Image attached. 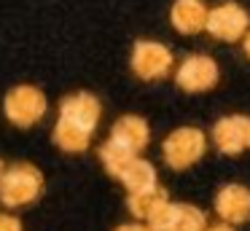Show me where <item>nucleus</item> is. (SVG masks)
<instances>
[{"label":"nucleus","instance_id":"1","mask_svg":"<svg viewBox=\"0 0 250 231\" xmlns=\"http://www.w3.org/2000/svg\"><path fill=\"white\" fill-rule=\"evenodd\" d=\"M43 191V175L33 164H14L0 175V202L6 207H24Z\"/></svg>","mask_w":250,"mask_h":231},{"label":"nucleus","instance_id":"2","mask_svg":"<svg viewBox=\"0 0 250 231\" xmlns=\"http://www.w3.org/2000/svg\"><path fill=\"white\" fill-rule=\"evenodd\" d=\"M164 161H167L172 169H188L191 164L205 156L207 150V137L205 132L194 126H180L164 140Z\"/></svg>","mask_w":250,"mask_h":231},{"label":"nucleus","instance_id":"3","mask_svg":"<svg viewBox=\"0 0 250 231\" xmlns=\"http://www.w3.org/2000/svg\"><path fill=\"white\" fill-rule=\"evenodd\" d=\"M6 116L17 126H33L46 116V97L35 86H17L6 97Z\"/></svg>","mask_w":250,"mask_h":231},{"label":"nucleus","instance_id":"4","mask_svg":"<svg viewBox=\"0 0 250 231\" xmlns=\"http://www.w3.org/2000/svg\"><path fill=\"white\" fill-rule=\"evenodd\" d=\"M248 24H250L248 14L237 3H223L218 8L207 11L205 30L218 41H239L248 32Z\"/></svg>","mask_w":250,"mask_h":231},{"label":"nucleus","instance_id":"5","mask_svg":"<svg viewBox=\"0 0 250 231\" xmlns=\"http://www.w3.org/2000/svg\"><path fill=\"white\" fill-rule=\"evenodd\" d=\"M172 67V54L167 46L153 41H140L132 51V70L140 75L143 81H156L164 78Z\"/></svg>","mask_w":250,"mask_h":231},{"label":"nucleus","instance_id":"6","mask_svg":"<svg viewBox=\"0 0 250 231\" xmlns=\"http://www.w3.org/2000/svg\"><path fill=\"white\" fill-rule=\"evenodd\" d=\"M175 81L183 91H207L218 84V64L212 57L194 54L178 67Z\"/></svg>","mask_w":250,"mask_h":231},{"label":"nucleus","instance_id":"7","mask_svg":"<svg viewBox=\"0 0 250 231\" xmlns=\"http://www.w3.org/2000/svg\"><path fill=\"white\" fill-rule=\"evenodd\" d=\"M212 143L221 153H242L250 148V118L248 116H226L212 126Z\"/></svg>","mask_w":250,"mask_h":231},{"label":"nucleus","instance_id":"8","mask_svg":"<svg viewBox=\"0 0 250 231\" xmlns=\"http://www.w3.org/2000/svg\"><path fill=\"white\" fill-rule=\"evenodd\" d=\"M100 107L97 97L86 94V91H78V94H70L60 102V118L76 124V126L86 129V132H94L97 129V121H100Z\"/></svg>","mask_w":250,"mask_h":231},{"label":"nucleus","instance_id":"9","mask_svg":"<svg viewBox=\"0 0 250 231\" xmlns=\"http://www.w3.org/2000/svg\"><path fill=\"white\" fill-rule=\"evenodd\" d=\"M110 143H116L119 148L129 150V153H140L143 148L151 140V132H148V124L143 121L140 116H121L119 121L110 129Z\"/></svg>","mask_w":250,"mask_h":231},{"label":"nucleus","instance_id":"10","mask_svg":"<svg viewBox=\"0 0 250 231\" xmlns=\"http://www.w3.org/2000/svg\"><path fill=\"white\" fill-rule=\"evenodd\" d=\"M215 212L223 218V223H245L250 218V191L237 183L221 188L215 196Z\"/></svg>","mask_w":250,"mask_h":231},{"label":"nucleus","instance_id":"11","mask_svg":"<svg viewBox=\"0 0 250 231\" xmlns=\"http://www.w3.org/2000/svg\"><path fill=\"white\" fill-rule=\"evenodd\" d=\"M169 19H172V27H175L178 32L191 35V32L205 30L207 8H205V3H202V0H178V3L172 5V14H169Z\"/></svg>","mask_w":250,"mask_h":231},{"label":"nucleus","instance_id":"12","mask_svg":"<svg viewBox=\"0 0 250 231\" xmlns=\"http://www.w3.org/2000/svg\"><path fill=\"white\" fill-rule=\"evenodd\" d=\"M167 202H169V199H167V191H164V188H159L156 183H153V186H148V188L132 191L129 199H126V207H129V212L135 215V218L151 220Z\"/></svg>","mask_w":250,"mask_h":231},{"label":"nucleus","instance_id":"13","mask_svg":"<svg viewBox=\"0 0 250 231\" xmlns=\"http://www.w3.org/2000/svg\"><path fill=\"white\" fill-rule=\"evenodd\" d=\"M119 180L126 186V191H140V188H148L156 183V169H153L151 161L146 159H137V156H132L129 161H126V167L119 172Z\"/></svg>","mask_w":250,"mask_h":231},{"label":"nucleus","instance_id":"14","mask_svg":"<svg viewBox=\"0 0 250 231\" xmlns=\"http://www.w3.org/2000/svg\"><path fill=\"white\" fill-rule=\"evenodd\" d=\"M89 140H92V132L76 126V124L65 121V118H57L54 126V143L60 145L62 150H70V153H81V150L89 148Z\"/></svg>","mask_w":250,"mask_h":231},{"label":"nucleus","instance_id":"15","mask_svg":"<svg viewBox=\"0 0 250 231\" xmlns=\"http://www.w3.org/2000/svg\"><path fill=\"white\" fill-rule=\"evenodd\" d=\"M207 215L194 204H175V231H205Z\"/></svg>","mask_w":250,"mask_h":231},{"label":"nucleus","instance_id":"16","mask_svg":"<svg viewBox=\"0 0 250 231\" xmlns=\"http://www.w3.org/2000/svg\"><path fill=\"white\" fill-rule=\"evenodd\" d=\"M135 153H129V150H124V148H119L116 143H105L103 148H100V159H103V164H105V169L110 172V175H116L119 177V172L126 167V161L132 159Z\"/></svg>","mask_w":250,"mask_h":231},{"label":"nucleus","instance_id":"17","mask_svg":"<svg viewBox=\"0 0 250 231\" xmlns=\"http://www.w3.org/2000/svg\"><path fill=\"white\" fill-rule=\"evenodd\" d=\"M0 231H22V223L14 215H0Z\"/></svg>","mask_w":250,"mask_h":231},{"label":"nucleus","instance_id":"18","mask_svg":"<svg viewBox=\"0 0 250 231\" xmlns=\"http://www.w3.org/2000/svg\"><path fill=\"white\" fill-rule=\"evenodd\" d=\"M116 231H151V226H140V223H129V226H119Z\"/></svg>","mask_w":250,"mask_h":231},{"label":"nucleus","instance_id":"19","mask_svg":"<svg viewBox=\"0 0 250 231\" xmlns=\"http://www.w3.org/2000/svg\"><path fill=\"white\" fill-rule=\"evenodd\" d=\"M205 231H234L231 223H218V226H205Z\"/></svg>","mask_w":250,"mask_h":231},{"label":"nucleus","instance_id":"20","mask_svg":"<svg viewBox=\"0 0 250 231\" xmlns=\"http://www.w3.org/2000/svg\"><path fill=\"white\" fill-rule=\"evenodd\" d=\"M245 54H248V57H250V30L245 32Z\"/></svg>","mask_w":250,"mask_h":231},{"label":"nucleus","instance_id":"21","mask_svg":"<svg viewBox=\"0 0 250 231\" xmlns=\"http://www.w3.org/2000/svg\"><path fill=\"white\" fill-rule=\"evenodd\" d=\"M0 175H3V161H0Z\"/></svg>","mask_w":250,"mask_h":231}]
</instances>
